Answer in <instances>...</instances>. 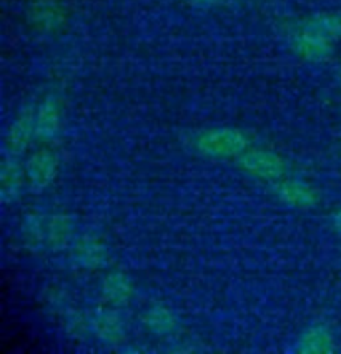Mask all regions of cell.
Listing matches in <instances>:
<instances>
[{
    "label": "cell",
    "instance_id": "ba28073f",
    "mask_svg": "<svg viewBox=\"0 0 341 354\" xmlns=\"http://www.w3.org/2000/svg\"><path fill=\"white\" fill-rule=\"evenodd\" d=\"M90 331L100 343L109 346L122 344L127 337L122 316L113 308H98L90 316Z\"/></svg>",
    "mask_w": 341,
    "mask_h": 354
},
{
    "label": "cell",
    "instance_id": "8992f818",
    "mask_svg": "<svg viewBox=\"0 0 341 354\" xmlns=\"http://www.w3.org/2000/svg\"><path fill=\"white\" fill-rule=\"evenodd\" d=\"M35 105H26L10 123L9 130L6 133V153L9 155H22L30 145L32 138H37L35 135Z\"/></svg>",
    "mask_w": 341,
    "mask_h": 354
},
{
    "label": "cell",
    "instance_id": "7a4b0ae2",
    "mask_svg": "<svg viewBox=\"0 0 341 354\" xmlns=\"http://www.w3.org/2000/svg\"><path fill=\"white\" fill-rule=\"evenodd\" d=\"M250 140L235 127H216L200 131L195 137V150L208 158H238L248 150Z\"/></svg>",
    "mask_w": 341,
    "mask_h": 354
},
{
    "label": "cell",
    "instance_id": "5b68a950",
    "mask_svg": "<svg viewBox=\"0 0 341 354\" xmlns=\"http://www.w3.org/2000/svg\"><path fill=\"white\" fill-rule=\"evenodd\" d=\"M27 20L40 34H57L67 26L68 14L59 0H34L27 9Z\"/></svg>",
    "mask_w": 341,
    "mask_h": 354
},
{
    "label": "cell",
    "instance_id": "30bf717a",
    "mask_svg": "<svg viewBox=\"0 0 341 354\" xmlns=\"http://www.w3.org/2000/svg\"><path fill=\"white\" fill-rule=\"evenodd\" d=\"M273 195L297 209H313L320 201V193L302 180H278L273 183Z\"/></svg>",
    "mask_w": 341,
    "mask_h": 354
},
{
    "label": "cell",
    "instance_id": "9a60e30c",
    "mask_svg": "<svg viewBox=\"0 0 341 354\" xmlns=\"http://www.w3.org/2000/svg\"><path fill=\"white\" fill-rule=\"evenodd\" d=\"M143 323L151 333L158 336H170L178 329V318L170 308L163 304H154L142 315Z\"/></svg>",
    "mask_w": 341,
    "mask_h": 354
},
{
    "label": "cell",
    "instance_id": "4fadbf2b",
    "mask_svg": "<svg viewBox=\"0 0 341 354\" xmlns=\"http://www.w3.org/2000/svg\"><path fill=\"white\" fill-rule=\"evenodd\" d=\"M100 291L110 306L122 308L127 306L135 296V285L129 274L122 271H112L102 279Z\"/></svg>",
    "mask_w": 341,
    "mask_h": 354
},
{
    "label": "cell",
    "instance_id": "5bb4252c",
    "mask_svg": "<svg viewBox=\"0 0 341 354\" xmlns=\"http://www.w3.org/2000/svg\"><path fill=\"white\" fill-rule=\"evenodd\" d=\"M336 348L335 335L326 324H313L308 326L305 331L302 333L297 341V349L302 354H323L331 353Z\"/></svg>",
    "mask_w": 341,
    "mask_h": 354
},
{
    "label": "cell",
    "instance_id": "ffe728a7",
    "mask_svg": "<svg viewBox=\"0 0 341 354\" xmlns=\"http://www.w3.org/2000/svg\"><path fill=\"white\" fill-rule=\"evenodd\" d=\"M340 86H341V72H340Z\"/></svg>",
    "mask_w": 341,
    "mask_h": 354
},
{
    "label": "cell",
    "instance_id": "e0dca14e",
    "mask_svg": "<svg viewBox=\"0 0 341 354\" xmlns=\"http://www.w3.org/2000/svg\"><path fill=\"white\" fill-rule=\"evenodd\" d=\"M65 329H67L72 336L84 337L85 333L90 329V319H85L84 316H82V313L67 311V315H65Z\"/></svg>",
    "mask_w": 341,
    "mask_h": 354
},
{
    "label": "cell",
    "instance_id": "3957f363",
    "mask_svg": "<svg viewBox=\"0 0 341 354\" xmlns=\"http://www.w3.org/2000/svg\"><path fill=\"white\" fill-rule=\"evenodd\" d=\"M238 165L245 173L255 178L266 180V182H278L285 178L286 162L280 155L271 150H246L245 153L238 156Z\"/></svg>",
    "mask_w": 341,
    "mask_h": 354
},
{
    "label": "cell",
    "instance_id": "9c48e42d",
    "mask_svg": "<svg viewBox=\"0 0 341 354\" xmlns=\"http://www.w3.org/2000/svg\"><path fill=\"white\" fill-rule=\"evenodd\" d=\"M27 182L37 192L50 187L59 173V158L52 150L42 148L28 156L26 163Z\"/></svg>",
    "mask_w": 341,
    "mask_h": 354
},
{
    "label": "cell",
    "instance_id": "6da1fadb",
    "mask_svg": "<svg viewBox=\"0 0 341 354\" xmlns=\"http://www.w3.org/2000/svg\"><path fill=\"white\" fill-rule=\"evenodd\" d=\"M75 220L67 213L40 215L32 213L26 216L22 225V234L27 245L34 248L59 251L73 241Z\"/></svg>",
    "mask_w": 341,
    "mask_h": 354
},
{
    "label": "cell",
    "instance_id": "2e32d148",
    "mask_svg": "<svg viewBox=\"0 0 341 354\" xmlns=\"http://www.w3.org/2000/svg\"><path fill=\"white\" fill-rule=\"evenodd\" d=\"M303 24L331 42L336 44L341 39V14L338 12H318L303 20Z\"/></svg>",
    "mask_w": 341,
    "mask_h": 354
},
{
    "label": "cell",
    "instance_id": "d6986e66",
    "mask_svg": "<svg viewBox=\"0 0 341 354\" xmlns=\"http://www.w3.org/2000/svg\"><path fill=\"white\" fill-rule=\"evenodd\" d=\"M187 2L193 3V6H200V7H213V6H219L221 2H225V0H187Z\"/></svg>",
    "mask_w": 341,
    "mask_h": 354
},
{
    "label": "cell",
    "instance_id": "ac0fdd59",
    "mask_svg": "<svg viewBox=\"0 0 341 354\" xmlns=\"http://www.w3.org/2000/svg\"><path fill=\"white\" fill-rule=\"evenodd\" d=\"M331 226L336 233L341 234V208L336 209L331 215Z\"/></svg>",
    "mask_w": 341,
    "mask_h": 354
},
{
    "label": "cell",
    "instance_id": "52a82bcc",
    "mask_svg": "<svg viewBox=\"0 0 341 354\" xmlns=\"http://www.w3.org/2000/svg\"><path fill=\"white\" fill-rule=\"evenodd\" d=\"M71 257L79 268L100 270L109 263V248L95 234H82L72 241Z\"/></svg>",
    "mask_w": 341,
    "mask_h": 354
},
{
    "label": "cell",
    "instance_id": "8fae6325",
    "mask_svg": "<svg viewBox=\"0 0 341 354\" xmlns=\"http://www.w3.org/2000/svg\"><path fill=\"white\" fill-rule=\"evenodd\" d=\"M64 122V110L62 102L57 95L44 97L42 102L37 105L35 113V135L42 142H50L59 137Z\"/></svg>",
    "mask_w": 341,
    "mask_h": 354
},
{
    "label": "cell",
    "instance_id": "7c38bea8",
    "mask_svg": "<svg viewBox=\"0 0 341 354\" xmlns=\"http://www.w3.org/2000/svg\"><path fill=\"white\" fill-rule=\"evenodd\" d=\"M26 182V167H22L17 156L7 153L2 160V167H0V198L3 203H15L22 195Z\"/></svg>",
    "mask_w": 341,
    "mask_h": 354
},
{
    "label": "cell",
    "instance_id": "277c9868",
    "mask_svg": "<svg viewBox=\"0 0 341 354\" xmlns=\"http://www.w3.org/2000/svg\"><path fill=\"white\" fill-rule=\"evenodd\" d=\"M290 42L291 48L299 59L311 62V64L326 62L335 53V42L328 40L326 37L315 32L313 28L305 26L303 22L293 30Z\"/></svg>",
    "mask_w": 341,
    "mask_h": 354
}]
</instances>
